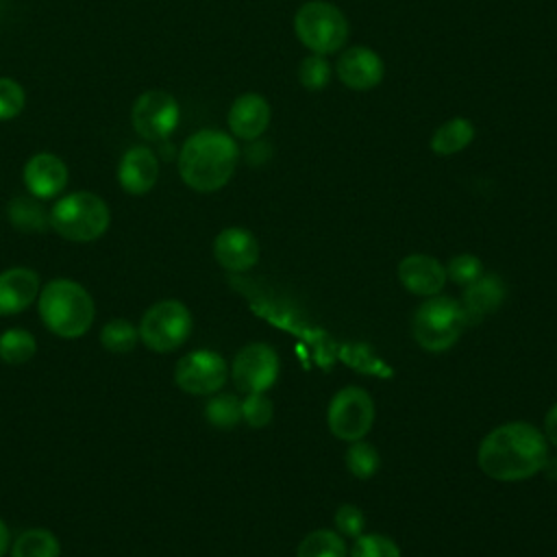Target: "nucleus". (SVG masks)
Instances as JSON below:
<instances>
[{
  "label": "nucleus",
  "instance_id": "obj_1",
  "mask_svg": "<svg viewBox=\"0 0 557 557\" xmlns=\"http://www.w3.org/2000/svg\"><path fill=\"white\" fill-rule=\"evenodd\" d=\"M548 461L544 433L522 420L492 429L479 444L476 463L494 481L516 483L535 476Z\"/></svg>",
  "mask_w": 557,
  "mask_h": 557
},
{
  "label": "nucleus",
  "instance_id": "obj_2",
  "mask_svg": "<svg viewBox=\"0 0 557 557\" xmlns=\"http://www.w3.org/2000/svg\"><path fill=\"white\" fill-rule=\"evenodd\" d=\"M237 161L239 148L233 135L218 128H200L181 146L176 165L189 189L211 194L233 178Z\"/></svg>",
  "mask_w": 557,
  "mask_h": 557
},
{
  "label": "nucleus",
  "instance_id": "obj_3",
  "mask_svg": "<svg viewBox=\"0 0 557 557\" xmlns=\"http://www.w3.org/2000/svg\"><path fill=\"white\" fill-rule=\"evenodd\" d=\"M37 311L44 326L61 339L83 337L96 318V305L87 287L72 278H52L41 285Z\"/></svg>",
  "mask_w": 557,
  "mask_h": 557
},
{
  "label": "nucleus",
  "instance_id": "obj_4",
  "mask_svg": "<svg viewBox=\"0 0 557 557\" xmlns=\"http://www.w3.org/2000/svg\"><path fill=\"white\" fill-rule=\"evenodd\" d=\"M48 218L59 237L76 244L100 239L111 224L109 205L98 194L85 189L63 194L48 211Z\"/></svg>",
  "mask_w": 557,
  "mask_h": 557
},
{
  "label": "nucleus",
  "instance_id": "obj_5",
  "mask_svg": "<svg viewBox=\"0 0 557 557\" xmlns=\"http://www.w3.org/2000/svg\"><path fill=\"white\" fill-rule=\"evenodd\" d=\"M468 320L459 300L450 296H429L411 315V335L426 352H444L453 348L463 333Z\"/></svg>",
  "mask_w": 557,
  "mask_h": 557
},
{
  "label": "nucleus",
  "instance_id": "obj_6",
  "mask_svg": "<svg viewBox=\"0 0 557 557\" xmlns=\"http://www.w3.org/2000/svg\"><path fill=\"white\" fill-rule=\"evenodd\" d=\"M348 20L339 7L326 0H307L294 15L298 41L315 54H331L348 39Z\"/></svg>",
  "mask_w": 557,
  "mask_h": 557
},
{
  "label": "nucleus",
  "instance_id": "obj_7",
  "mask_svg": "<svg viewBox=\"0 0 557 557\" xmlns=\"http://www.w3.org/2000/svg\"><path fill=\"white\" fill-rule=\"evenodd\" d=\"M139 342L152 352H172L181 348L194 329L191 311L176 298H165L146 309L139 322Z\"/></svg>",
  "mask_w": 557,
  "mask_h": 557
},
{
  "label": "nucleus",
  "instance_id": "obj_8",
  "mask_svg": "<svg viewBox=\"0 0 557 557\" xmlns=\"http://www.w3.org/2000/svg\"><path fill=\"white\" fill-rule=\"evenodd\" d=\"M376 409L372 396L357 385H346L333 394L326 409L329 431L342 442L363 440L374 426Z\"/></svg>",
  "mask_w": 557,
  "mask_h": 557
},
{
  "label": "nucleus",
  "instance_id": "obj_9",
  "mask_svg": "<svg viewBox=\"0 0 557 557\" xmlns=\"http://www.w3.org/2000/svg\"><path fill=\"white\" fill-rule=\"evenodd\" d=\"M281 372L278 352L265 342H250L237 350L228 368L237 392L242 394H263L268 392Z\"/></svg>",
  "mask_w": 557,
  "mask_h": 557
},
{
  "label": "nucleus",
  "instance_id": "obj_10",
  "mask_svg": "<svg viewBox=\"0 0 557 557\" xmlns=\"http://www.w3.org/2000/svg\"><path fill=\"white\" fill-rule=\"evenodd\" d=\"M228 381L224 357L209 348H198L183 355L174 366V383L191 396L218 394Z\"/></svg>",
  "mask_w": 557,
  "mask_h": 557
},
{
  "label": "nucleus",
  "instance_id": "obj_11",
  "mask_svg": "<svg viewBox=\"0 0 557 557\" xmlns=\"http://www.w3.org/2000/svg\"><path fill=\"white\" fill-rule=\"evenodd\" d=\"M178 102L165 89H148L139 94L131 109L133 131L146 141L168 139L178 126Z\"/></svg>",
  "mask_w": 557,
  "mask_h": 557
},
{
  "label": "nucleus",
  "instance_id": "obj_12",
  "mask_svg": "<svg viewBox=\"0 0 557 557\" xmlns=\"http://www.w3.org/2000/svg\"><path fill=\"white\" fill-rule=\"evenodd\" d=\"M22 181L30 196L39 200H50L61 196V191H65L70 181V170L59 154L35 152L24 163Z\"/></svg>",
  "mask_w": 557,
  "mask_h": 557
},
{
  "label": "nucleus",
  "instance_id": "obj_13",
  "mask_svg": "<svg viewBox=\"0 0 557 557\" xmlns=\"http://www.w3.org/2000/svg\"><path fill=\"white\" fill-rule=\"evenodd\" d=\"M335 72L344 87L352 91H370L383 81L385 63L376 50L368 46H350L339 54Z\"/></svg>",
  "mask_w": 557,
  "mask_h": 557
},
{
  "label": "nucleus",
  "instance_id": "obj_14",
  "mask_svg": "<svg viewBox=\"0 0 557 557\" xmlns=\"http://www.w3.org/2000/svg\"><path fill=\"white\" fill-rule=\"evenodd\" d=\"M272 120V109L270 102L255 91H246L237 96L226 113V124L233 137L244 139V141H255L259 139Z\"/></svg>",
  "mask_w": 557,
  "mask_h": 557
},
{
  "label": "nucleus",
  "instance_id": "obj_15",
  "mask_svg": "<svg viewBox=\"0 0 557 557\" xmlns=\"http://www.w3.org/2000/svg\"><path fill=\"white\" fill-rule=\"evenodd\" d=\"M213 257L228 272H246L259 261V242L252 231L228 226L215 235Z\"/></svg>",
  "mask_w": 557,
  "mask_h": 557
},
{
  "label": "nucleus",
  "instance_id": "obj_16",
  "mask_svg": "<svg viewBox=\"0 0 557 557\" xmlns=\"http://www.w3.org/2000/svg\"><path fill=\"white\" fill-rule=\"evenodd\" d=\"M398 281L400 285L416 296H437L444 287L446 278V268L442 265V261H437L431 255L424 252H413L400 259L398 268H396Z\"/></svg>",
  "mask_w": 557,
  "mask_h": 557
},
{
  "label": "nucleus",
  "instance_id": "obj_17",
  "mask_svg": "<svg viewBox=\"0 0 557 557\" xmlns=\"http://www.w3.org/2000/svg\"><path fill=\"white\" fill-rule=\"evenodd\" d=\"M117 185L131 196L148 194L159 181V159L148 146H131L117 163Z\"/></svg>",
  "mask_w": 557,
  "mask_h": 557
},
{
  "label": "nucleus",
  "instance_id": "obj_18",
  "mask_svg": "<svg viewBox=\"0 0 557 557\" xmlns=\"http://www.w3.org/2000/svg\"><path fill=\"white\" fill-rule=\"evenodd\" d=\"M41 289L39 274L26 265L0 272V315H15L37 302Z\"/></svg>",
  "mask_w": 557,
  "mask_h": 557
},
{
  "label": "nucleus",
  "instance_id": "obj_19",
  "mask_svg": "<svg viewBox=\"0 0 557 557\" xmlns=\"http://www.w3.org/2000/svg\"><path fill=\"white\" fill-rule=\"evenodd\" d=\"M507 296V285L498 274H481L476 281L463 287L461 307L468 322H479L487 313L496 311Z\"/></svg>",
  "mask_w": 557,
  "mask_h": 557
},
{
  "label": "nucleus",
  "instance_id": "obj_20",
  "mask_svg": "<svg viewBox=\"0 0 557 557\" xmlns=\"http://www.w3.org/2000/svg\"><path fill=\"white\" fill-rule=\"evenodd\" d=\"M474 135H476V128H474L472 120L457 115V117L446 120L444 124H440L433 131V135L429 139V146L435 154L450 157V154H457V152L466 150L472 144Z\"/></svg>",
  "mask_w": 557,
  "mask_h": 557
},
{
  "label": "nucleus",
  "instance_id": "obj_21",
  "mask_svg": "<svg viewBox=\"0 0 557 557\" xmlns=\"http://www.w3.org/2000/svg\"><path fill=\"white\" fill-rule=\"evenodd\" d=\"M7 218L22 233H44L50 226L48 211L35 196H15L7 207Z\"/></svg>",
  "mask_w": 557,
  "mask_h": 557
},
{
  "label": "nucleus",
  "instance_id": "obj_22",
  "mask_svg": "<svg viewBox=\"0 0 557 557\" xmlns=\"http://www.w3.org/2000/svg\"><path fill=\"white\" fill-rule=\"evenodd\" d=\"M11 557H59L61 542L59 537L44 527L24 529L9 546Z\"/></svg>",
  "mask_w": 557,
  "mask_h": 557
},
{
  "label": "nucleus",
  "instance_id": "obj_23",
  "mask_svg": "<svg viewBox=\"0 0 557 557\" xmlns=\"http://www.w3.org/2000/svg\"><path fill=\"white\" fill-rule=\"evenodd\" d=\"M296 557H348V548L335 529H315L300 540Z\"/></svg>",
  "mask_w": 557,
  "mask_h": 557
},
{
  "label": "nucleus",
  "instance_id": "obj_24",
  "mask_svg": "<svg viewBox=\"0 0 557 557\" xmlns=\"http://www.w3.org/2000/svg\"><path fill=\"white\" fill-rule=\"evenodd\" d=\"M37 352V339L26 329H7L0 333V359L11 366L26 363Z\"/></svg>",
  "mask_w": 557,
  "mask_h": 557
},
{
  "label": "nucleus",
  "instance_id": "obj_25",
  "mask_svg": "<svg viewBox=\"0 0 557 557\" xmlns=\"http://www.w3.org/2000/svg\"><path fill=\"white\" fill-rule=\"evenodd\" d=\"M205 420L222 431L235 429L242 422V398L226 392L211 394L209 403L205 405Z\"/></svg>",
  "mask_w": 557,
  "mask_h": 557
},
{
  "label": "nucleus",
  "instance_id": "obj_26",
  "mask_svg": "<svg viewBox=\"0 0 557 557\" xmlns=\"http://www.w3.org/2000/svg\"><path fill=\"white\" fill-rule=\"evenodd\" d=\"M139 342V329L126 318H113L100 329V344L115 355L131 352Z\"/></svg>",
  "mask_w": 557,
  "mask_h": 557
},
{
  "label": "nucleus",
  "instance_id": "obj_27",
  "mask_svg": "<svg viewBox=\"0 0 557 557\" xmlns=\"http://www.w3.org/2000/svg\"><path fill=\"white\" fill-rule=\"evenodd\" d=\"M344 461H346V470L355 479L366 481L372 474H376V470L381 466V455H379V450L370 442L357 440V442H348Z\"/></svg>",
  "mask_w": 557,
  "mask_h": 557
},
{
  "label": "nucleus",
  "instance_id": "obj_28",
  "mask_svg": "<svg viewBox=\"0 0 557 557\" xmlns=\"http://www.w3.org/2000/svg\"><path fill=\"white\" fill-rule=\"evenodd\" d=\"M298 83L309 91H320L331 83V65L324 59V54H307L298 63Z\"/></svg>",
  "mask_w": 557,
  "mask_h": 557
},
{
  "label": "nucleus",
  "instance_id": "obj_29",
  "mask_svg": "<svg viewBox=\"0 0 557 557\" xmlns=\"http://www.w3.org/2000/svg\"><path fill=\"white\" fill-rule=\"evenodd\" d=\"M348 557H400V548L383 533H361L355 537Z\"/></svg>",
  "mask_w": 557,
  "mask_h": 557
},
{
  "label": "nucleus",
  "instance_id": "obj_30",
  "mask_svg": "<svg viewBox=\"0 0 557 557\" xmlns=\"http://www.w3.org/2000/svg\"><path fill=\"white\" fill-rule=\"evenodd\" d=\"M444 268H446V278H450L455 285H461V287L470 285L483 274V261L470 252L455 255Z\"/></svg>",
  "mask_w": 557,
  "mask_h": 557
},
{
  "label": "nucleus",
  "instance_id": "obj_31",
  "mask_svg": "<svg viewBox=\"0 0 557 557\" xmlns=\"http://www.w3.org/2000/svg\"><path fill=\"white\" fill-rule=\"evenodd\" d=\"M24 104H26L24 87L9 76H0V122H9L17 117L24 111Z\"/></svg>",
  "mask_w": 557,
  "mask_h": 557
},
{
  "label": "nucleus",
  "instance_id": "obj_32",
  "mask_svg": "<svg viewBox=\"0 0 557 557\" xmlns=\"http://www.w3.org/2000/svg\"><path fill=\"white\" fill-rule=\"evenodd\" d=\"M274 413L272 400L263 394H244L242 398V420L252 429H263Z\"/></svg>",
  "mask_w": 557,
  "mask_h": 557
},
{
  "label": "nucleus",
  "instance_id": "obj_33",
  "mask_svg": "<svg viewBox=\"0 0 557 557\" xmlns=\"http://www.w3.org/2000/svg\"><path fill=\"white\" fill-rule=\"evenodd\" d=\"M333 522H335V531L339 535H346V537H359L366 529L363 511L357 505H350V503H344V505L337 507V511L333 516Z\"/></svg>",
  "mask_w": 557,
  "mask_h": 557
},
{
  "label": "nucleus",
  "instance_id": "obj_34",
  "mask_svg": "<svg viewBox=\"0 0 557 557\" xmlns=\"http://www.w3.org/2000/svg\"><path fill=\"white\" fill-rule=\"evenodd\" d=\"M544 437L548 444L557 446V403L546 411L544 416Z\"/></svg>",
  "mask_w": 557,
  "mask_h": 557
},
{
  "label": "nucleus",
  "instance_id": "obj_35",
  "mask_svg": "<svg viewBox=\"0 0 557 557\" xmlns=\"http://www.w3.org/2000/svg\"><path fill=\"white\" fill-rule=\"evenodd\" d=\"M11 546V531L7 527V522L0 518V557H4L9 553Z\"/></svg>",
  "mask_w": 557,
  "mask_h": 557
}]
</instances>
